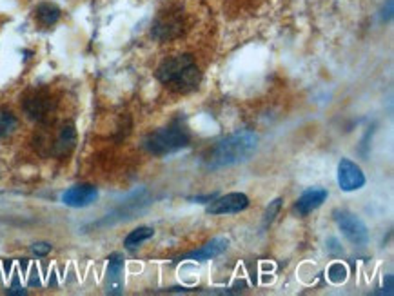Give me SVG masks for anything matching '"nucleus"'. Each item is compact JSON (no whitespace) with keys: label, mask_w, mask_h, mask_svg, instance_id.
<instances>
[{"label":"nucleus","mask_w":394,"mask_h":296,"mask_svg":"<svg viewBox=\"0 0 394 296\" xmlns=\"http://www.w3.org/2000/svg\"><path fill=\"white\" fill-rule=\"evenodd\" d=\"M189 144V133L182 124H171L167 127H162L158 131L151 133L146 138L144 146L151 155L164 156L177 153L183 149Z\"/></svg>","instance_id":"obj_3"},{"label":"nucleus","mask_w":394,"mask_h":296,"mask_svg":"<svg viewBox=\"0 0 394 296\" xmlns=\"http://www.w3.org/2000/svg\"><path fill=\"white\" fill-rule=\"evenodd\" d=\"M229 247V240L227 238H215L211 240L209 244H206L200 249L192 251V253H188L186 256H182L180 260H197V262H206V260L216 258L220 256L225 249Z\"/></svg>","instance_id":"obj_12"},{"label":"nucleus","mask_w":394,"mask_h":296,"mask_svg":"<svg viewBox=\"0 0 394 296\" xmlns=\"http://www.w3.org/2000/svg\"><path fill=\"white\" fill-rule=\"evenodd\" d=\"M183 33V17L180 11L162 13L153 24V37L158 40H173Z\"/></svg>","instance_id":"obj_5"},{"label":"nucleus","mask_w":394,"mask_h":296,"mask_svg":"<svg viewBox=\"0 0 394 296\" xmlns=\"http://www.w3.org/2000/svg\"><path fill=\"white\" fill-rule=\"evenodd\" d=\"M22 106L28 118L35 120V122H46L47 118L51 117L53 109H55L51 97L42 93V91H35L29 97H26Z\"/></svg>","instance_id":"obj_6"},{"label":"nucleus","mask_w":394,"mask_h":296,"mask_svg":"<svg viewBox=\"0 0 394 296\" xmlns=\"http://www.w3.org/2000/svg\"><path fill=\"white\" fill-rule=\"evenodd\" d=\"M334 215H336V224L342 229L343 236L351 244L360 245V247L367 245V242H369V231H367V226L356 215H352L349 211H336Z\"/></svg>","instance_id":"obj_4"},{"label":"nucleus","mask_w":394,"mask_h":296,"mask_svg":"<svg viewBox=\"0 0 394 296\" xmlns=\"http://www.w3.org/2000/svg\"><path fill=\"white\" fill-rule=\"evenodd\" d=\"M153 235H155V229H153V227H138V229L131 231V233L126 236L124 245H126L127 249H135V247H138L140 244H144L146 240L153 238Z\"/></svg>","instance_id":"obj_15"},{"label":"nucleus","mask_w":394,"mask_h":296,"mask_svg":"<svg viewBox=\"0 0 394 296\" xmlns=\"http://www.w3.org/2000/svg\"><path fill=\"white\" fill-rule=\"evenodd\" d=\"M76 144V131L73 124H64L58 129L53 142L49 140V153L55 156H67L71 151L75 149Z\"/></svg>","instance_id":"obj_9"},{"label":"nucleus","mask_w":394,"mask_h":296,"mask_svg":"<svg viewBox=\"0 0 394 296\" xmlns=\"http://www.w3.org/2000/svg\"><path fill=\"white\" fill-rule=\"evenodd\" d=\"M106 291L109 295H120L124 291V256L122 254H111L108 263V274H106Z\"/></svg>","instance_id":"obj_11"},{"label":"nucleus","mask_w":394,"mask_h":296,"mask_svg":"<svg viewBox=\"0 0 394 296\" xmlns=\"http://www.w3.org/2000/svg\"><path fill=\"white\" fill-rule=\"evenodd\" d=\"M156 76L162 84L169 85L177 93H189L200 84V69L191 55H174L165 58L156 69Z\"/></svg>","instance_id":"obj_2"},{"label":"nucleus","mask_w":394,"mask_h":296,"mask_svg":"<svg viewBox=\"0 0 394 296\" xmlns=\"http://www.w3.org/2000/svg\"><path fill=\"white\" fill-rule=\"evenodd\" d=\"M10 295H26V291L24 289H11V291H8Z\"/></svg>","instance_id":"obj_20"},{"label":"nucleus","mask_w":394,"mask_h":296,"mask_svg":"<svg viewBox=\"0 0 394 296\" xmlns=\"http://www.w3.org/2000/svg\"><path fill=\"white\" fill-rule=\"evenodd\" d=\"M258 147V135L251 129H240L229 137L216 142L206 158L207 170H224L247 162Z\"/></svg>","instance_id":"obj_1"},{"label":"nucleus","mask_w":394,"mask_h":296,"mask_svg":"<svg viewBox=\"0 0 394 296\" xmlns=\"http://www.w3.org/2000/svg\"><path fill=\"white\" fill-rule=\"evenodd\" d=\"M19 127V120L10 111H0V138L13 135L15 129Z\"/></svg>","instance_id":"obj_16"},{"label":"nucleus","mask_w":394,"mask_h":296,"mask_svg":"<svg viewBox=\"0 0 394 296\" xmlns=\"http://www.w3.org/2000/svg\"><path fill=\"white\" fill-rule=\"evenodd\" d=\"M280 207H281V198H277L274 202L269 204L268 211H265V215H263V227L271 226L272 222H274L277 215L280 213Z\"/></svg>","instance_id":"obj_18"},{"label":"nucleus","mask_w":394,"mask_h":296,"mask_svg":"<svg viewBox=\"0 0 394 296\" xmlns=\"http://www.w3.org/2000/svg\"><path fill=\"white\" fill-rule=\"evenodd\" d=\"M338 186L345 193L363 188L366 186V174L361 173L360 165L354 164L349 158H342V162L338 164Z\"/></svg>","instance_id":"obj_7"},{"label":"nucleus","mask_w":394,"mask_h":296,"mask_svg":"<svg viewBox=\"0 0 394 296\" xmlns=\"http://www.w3.org/2000/svg\"><path fill=\"white\" fill-rule=\"evenodd\" d=\"M99 198V191L97 188L90 186V183H82V186H75L69 188L66 193L62 195V202L69 207H88Z\"/></svg>","instance_id":"obj_10"},{"label":"nucleus","mask_w":394,"mask_h":296,"mask_svg":"<svg viewBox=\"0 0 394 296\" xmlns=\"http://www.w3.org/2000/svg\"><path fill=\"white\" fill-rule=\"evenodd\" d=\"M327 191L322 188H313V189H307L300 198H298V202H296V211L300 213V215H309V213L316 211L322 204L327 200Z\"/></svg>","instance_id":"obj_13"},{"label":"nucleus","mask_w":394,"mask_h":296,"mask_svg":"<svg viewBox=\"0 0 394 296\" xmlns=\"http://www.w3.org/2000/svg\"><path fill=\"white\" fill-rule=\"evenodd\" d=\"M249 207V198L244 193H227L224 197L213 200L207 207L209 215H235L245 211Z\"/></svg>","instance_id":"obj_8"},{"label":"nucleus","mask_w":394,"mask_h":296,"mask_svg":"<svg viewBox=\"0 0 394 296\" xmlns=\"http://www.w3.org/2000/svg\"><path fill=\"white\" fill-rule=\"evenodd\" d=\"M35 17H37L38 24H42L46 28H49V26H55V24L58 22V19H60V10H58L55 4L42 2V4L35 10Z\"/></svg>","instance_id":"obj_14"},{"label":"nucleus","mask_w":394,"mask_h":296,"mask_svg":"<svg viewBox=\"0 0 394 296\" xmlns=\"http://www.w3.org/2000/svg\"><path fill=\"white\" fill-rule=\"evenodd\" d=\"M327 274H329V280H331V282L342 283V282H345V280H347L349 273H347V268H345L343 263L336 262V263H333L331 268H329Z\"/></svg>","instance_id":"obj_17"},{"label":"nucleus","mask_w":394,"mask_h":296,"mask_svg":"<svg viewBox=\"0 0 394 296\" xmlns=\"http://www.w3.org/2000/svg\"><path fill=\"white\" fill-rule=\"evenodd\" d=\"M31 251H33L37 256H46V254L51 251V245H49V244H35L33 247H31Z\"/></svg>","instance_id":"obj_19"}]
</instances>
